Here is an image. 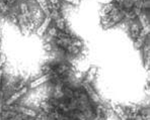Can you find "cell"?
<instances>
[{"mask_svg":"<svg viewBox=\"0 0 150 120\" xmlns=\"http://www.w3.org/2000/svg\"><path fill=\"white\" fill-rule=\"evenodd\" d=\"M23 1H26V0H23Z\"/></svg>","mask_w":150,"mask_h":120,"instance_id":"cell-18","label":"cell"},{"mask_svg":"<svg viewBox=\"0 0 150 120\" xmlns=\"http://www.w3.org/2000/svg\"><path fill=\"white\" fill-rule=\"evenodd\" d=\"M12 110L16 111L17 113H21V114H25V115H28V116H30V117H36L38 113L36 112L35 110L30 108H28V107H25V106H19V105H8Z\"/></svg>","mask_w":150,"mask_h":120,"instance_id":"cell-2","label":"cell"},{"mask_svg":"<svg viewBox=\"0 0 150 120\" xmlns=\"http://www.w3.org/2000/svg\"><path fill=\"white\" fill-rule=\"evenodd\" d=\"M116 5H117V4L115 3V2H112V3H109V4H105V5L103 7V9H101V16H103V15H105L107 13H109V12L111 11V10Z\"/></svg>","mask_w":150,"mask_h":120,"instance_id":"cell-10","label":"cell"},{"mask_svg":"<svg viewBox=\"0 0 150 120\" xmlns=\"http://www.w3.org/2000/svg\"><path fill=\"white\" fill-rule=\"evenodd\" d=\"M96 72H98V68L96 67H91L90 70L85 74V76L83 77L82 83H87V84H91V82L94 80L96 76Z\"/></svg>","mask_w":150,"mask_h":120,"instance_id":"cell-6","label":"cell"},{"mask_svg":"<svg viewBox=\"0 0 150 120\" xmlns=\"http://www.w3.org/2000/svg\"><path fill=\"white\" fill-rule=\"evenodd\" d=\"M5 60H6L5 56H4V54H1V56H0V69L3 68L4 64H5Z\"/></svg>","mask_w":150,"mask_h":120,"instance_id":"cell-13","label":"cell"},{"mask_svg":"<svg viewBox=\"0 0 150 120\" xmlns=\"http://www.w3.org/2000/svg\"><path fill=\"white\" fill-rule=\"evenodd\" d=\"M58 31L59 30L57 29L55 27H49V29H48V36H49V38H53L54 40L55 38L57 36V33H58Z\"/></svg>","mask_w":150,"mask_h":120,"instance_id":"cell-12","label":"cell"},{"mask_svg":"<svg viewBox=\"0 0 150 120\" xmlns=\"http://www.w3.org/2000/svg\"><path fill=\"white\" fill-rule=\"evenodd\" d=\"M0 45H1V38H0Z\"/></svg>","mask_w":150,"mask_h":120,"instance_id":"cell-17","label":"cell"},{"mask_svg":"<svg viewBox=\"0 0 150 120\" xmlns=\"http://www.w3.org/2000/svg\"><path fill=\"white\" fill-rule=\"evenodd\" d=\"M55 27L59 30V31H64V30L67 29L66 27V21L63 18V16H60L59 18L55 19Z\"/></svg>","mask_w":150,"mask_h":120,"instance_id":"cell-7","label":"cell"},{"mask_svg":"<svg viewBox=\"0 0 150 120\" xmlns=\"http://www.w3.org/2000/svg\"><path fill=\"white\" fill-rule=\"evenodd\" d=\"M51 80V75L50 74H44L43 76H41V77L37 78L36 80H34L33 82H30V89H35L37 88V87L41 86V85L45 84L46 82H48V81Z\"/></svg>","mask_w":150,"mask_h":120,"instance_id":"cell-5","label":"cell"},{"mask_svg":"<svg viewBox=\"0 0 150 120\" xmlns=\"http://www.w3.org/2000/svg\"><path fill=\"white\" fill-rule=\"evenodd\" d=\"M48 7H49V10H59L60 11L61 7V2L60 0H48Z\"/></svg>","mask_w":150,"mask_h":120,"instance_id":"cell-8","label":"cell"},{"mask_svg":"<svg viewBox=\"0 0 150 120\" xmlns=\"http://www.w3.org/2000/svg\"><path fill=\"white\" fill-rule=\"evenodd\" d=\"M52 18H51L50 16H47L45 19L43 20V22L40 24V27L37 28L36 30V33L38 34L39 36H43L44 34L46 33V32L48 31V29H49L51 23H52Z\"/></svg>","mask_w":150,"mask_h":120,"instance_id":"cell-4","label":"cell"},{"mask_svg":"<svg viewBox=\"0 0 150 120\" xmlns=\"http://www.w3.org/2000/svg\"><path fill=\"white\" fill-rule=\"evenodd\" d=\"M64 1L68 2V3H70V4H73V5H78L80 0H64Z\"/></svg>","mask_w":150,"mask_h":120,"instance_id":"cell-15","label":"cell"},{"mask_svg":"<svg viewBox=\"0 0 150 120\" xmlns=\"http://www.w3.org/2000/svg\"><path fill=\"white\" fill-rule=\"evenodd\" d=\"M141 29H142V27H141V23L140 21L138 20H133L130 25V36H131V38L133 40H136V38L139 36L141 32Z\"/></svg>","mask_w":150,"mask_h":120,"instance_id":"cell-3","label":"cell"},{"mask_svg":"<svg viewBox=\"0 0 150 120\" xmlns=\"http://www.w3.org/2000/svg\"><path fill=\"white\" fill-rule=\"evenodd\" d=\"M28 87H26V86H25L23 89H21V90L14 91V93H13L12 95L5 101L4 105H7V106L8 105H13V104H14L15 102L19 99V98L23 97V95H25V94L28 93Z\"/></svg>","mask_w":150,"mask_h":120,"instance_id":"cell-1","label":"cell"},{"mask_svg":"<svg viewBox=\"0 0 150 120\" xmlns=\"http://www.w3.org/2000/svg\"><path fill=\"white\" fill-rule=\"evenodd\" d=\"M0 12L2 14H7L9 12V7L6 5L4 0H0Z\"/></svg>","mask_w":150,"mask_h":120,"instance_id":"cell-11","label":"cell"},{"mask_svg":"<svg viewBox=\"0 0 150 120\" xmlns=\"http://www.w3.org/2000/svg\"><path fill=\"white\" fill-rule=\"evenodd\" d=\"M36 1L38 2V4H39L40 7H41L42 11L47 15V16H49V15H50V10H49V7H48L47 0H36Z\"/></svg>","mask_w":150,"mask_h":120,"instance_id":"cell-9","label":"cell"},{"mask_svg":"<svg viewBox=\"0 0 150 120\" xmlns=\"http://www.w3.org/2000/svg\"><path fill=\"white\" fill-rule=\"evenodd\" d=\"M4 2H5L6 5H7L8 7H10V6H12L13 4H15L16 0H4Z\"/></svg>","mask_w":150,"mask_h":120,"instance_id":"cell-14","label":"cell"},{"mask_svg":"<svg viewBox=\"0 0 150 120\" xmlns=\"http://www.w3.org/2000/svg\"><path fill=\"white\" fill-rule=\"evenodd\" d=\"M44 49L45 50H47V51H49V52H51L53 50V47H52V45H51V43H46L45 45V47H44Z\"/></svg>","mask_w":150,"mask_h":120,"instance_id":"cell-16","label":"cell"}]
</instances>
